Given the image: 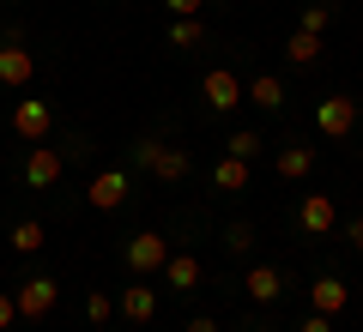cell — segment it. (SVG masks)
I'll return each mask as SVG.
<instances>
[{
    "label": "cell",
    "instance_id": "6da1fadb",
    "mask_svg": "<svg viewBox=\"0 0 363 332\" xmlns=\"http://www.w3.org/2000/svg\"><path fill=\"white\" fill-rule=\"evenodd\" d=\"M133 164H140V169H152L157 181H182L188 169H194L182 145H157V139H140V145H133Z\"/></svg>",
    "mask_w": 363,
    "mask_h": 332
},
{
    "label": "cell",
    "instance_id": "7a4b0ae2",
    "mask_svg": "<svg viewBox=\"0 0 363 332\" xmlns=\"http://www.w3.org/2000/svg\"><path fill=\"white\" fill-rule=\"evenodd\" d=\"M13 133H18L25 145H43V139L55 133V109H49L43 97H18V103H13Z\"/></svg>",
    "mask_w": 363,
    "mask_h": 332
},
{
    "label": "cell",
    "instance_id": "3957f363",
    "mask_svg": "<svg viewBox=\"0 0 363 332\" xmlns=\"http://www.w3.org/2000/svg\"><path fill=\"white\" fill-rule=\"evenodd\" d=\"M13 302H18V320H43L55 302H61V284H55V278H25L13 290Z\"/></svg>",
    "mask_w": 363,
    "mask_h": 332
},
{
    "label": "cell",
    "instance_id": "277c9868",
    "mask_svg": "<svg viewBox=\"0 0 363 332\" xmlns=\"http://www.w3.org/2000/svg\"><path fill=\"white\" fill-rule=\"evenodd\" d=\"M333 224H339L333 193H303V205H297V230H303V236H333Z\"/></svg>",
    "mask_w": 363,
    "mask_h": 332
},
{
    "label": "cell",
    "instance_id": "5b68a950",
    "mask_svg": "<svg viewBox=\"0 0 363 332\" xmlns=\"http://www.w3.org/2000/svg\"><path fill=\"white\" fill-rule=\"evenodd\" d=\"M164 260H169V242H164L157 230H140V236L128 242V266L140 272V278H152V272H164Z\"/></svg>",
    "mask_w": 363,
    "mask_h": 332
},
{
    "label": "cell",
    "instance_id": "8992f818",
    "mask_svg": "<svg viewBox=\"0 0 363 332\" xmlns=\"http://www.w3.org/2000/svg\"><path fill=\"white\" fill-rule=\"evenodd\" d=\"M200 97H206V109H236V103H242V79L230 73V67H212L206 79H200Z\"/></svg>",
    "mask_w": 363,
    "mask_h": 332
},
{
    "label": "cell",
    "instance_id": "52a82bcc",
    "mask_svg": "<svg viewBox=\"0 0 363 332\" xmlns=\"http://www.w3.org/2000/svg\"><path fill=\"white\" fill-rule=\"evenodd\" d=\"M315 127H321L327 139H345V133L357 127V103H351V97H321V109H315Z\"/></svg>",
    "mask_w": 363,
    "mask_h": 332
},
{
    "label": "cell",
    "instance_id": "ba28073f",
    "mask_svg": "<svg viewBox=\"0 0 363 332\" xmlns=\"http://www.w3.org/2000/svg\"><path fill=\"white\" fill-rule=\"evenodd\" d=\"M116 308L133 320V326H145V320H157V284H128V290H116Z\"/></svg>",
    "mask_w": 363,
    "mask_h": 332
},
{
    "label": "cell",
    "instance_id": "9c48e42d",
    "mask_svg": "<svg viewBox=\"0 0 363 332\" xmlns=\"http://www.w3.org/2000/svg\"><path fill=\"white\" fill-rule=\"evenodd\" d=\"M30 73H37V61H30V49H25V42H13V37H6V42H0V85H30Z\"/></svg>",
    "mask_w": 363,
    "mask_h": 332
},
{
    "label": "cell",
    "instance_id": "30bf717a",
    "mask_svg": "<svg viewBox=\"0 0 363 332\" xmlns=\"http://www.w3.org/2000/svg\"><path fill=\"white\" fill-rule=\"evenodd\" d=\"M85 200L97 205V212H116V205L128 200V169H104V176H91Z\"/></svg>",
    "mask_w": 363,
    "mask_h": 332
},
{
    "label": "cell",
    "instance_id": "8fae6325",
    "mask_svg": "<svg viewBox=\"0 0 363 332\" xmlns=\"http://www.w3.org/2000/svg\"><path fill=\"white\" fill-rule=\"evenodd\" d=\"M61 151H55V145H30V157H25V181L30 188H55V181H61Z\"/></svg>",
    "mask_w": 363,
    "mask_h": 332
},
{
    "label": "cell",
    "instance_id": "7c38bea8",
    "mask_svg": "<svg viewBox=\"0 0 363 332\" xmlns=\"http://www.w3.org/2000/svg\"><path fill=\"white\" fill-rule=\"evenodd\" d=\"M309 308L333 320V314H345V308H351V290H345L339 278H315V284H309Z\"/></svg>",
    "mask_w": 363,
    "mask_h": 332
},
{
    "label": "cell",
    "instance_id": "4fadbf2b",
    "mask_svg": "<svg viewBox=\"0 0 363 332\" xmlns=\"http://www.w3.org/2000/svg\"><path fill=\"white\" fill-rule=\"evenodd\" d=\"M242 290L255 296V302H279V296H285V272H279V266H248Z\"/></svg>",
    "mask_w": 363,
    "mask_h": 332
},
{
    "label": "cell",
    "instance_id": "5bb4252c",
    "mask_svg": "<svg viewBox=\"0 0 363 332\" xmlns=\"http://www.w3.org/2000/svg\"><path fill=\"white\" fill-rule=\"evenodd\" d=\"M248 181H255V169H248L242 157H230V151H224L218 164H212V188H224V193H242Z\"/></svg>",
    "mask_w": 363,
    "mask_h": 332
},
{
    "label": "cell",
    "instance_id": "9a60e30c",
    "mask_svg": "<svg viewBox=\"0 0 363 332\" xmlns=\"http://www.w3.org/2000/svg\"><path fill=\"white\" fill-rule=\"evenodd\" d=\"M200 272H206V266H200L194 254H169L164 260V284H169V290H200Z\"/></svg>",
    "mask_w": 363,
    "mask_h": 332
},
{
    "label": "cell",
    "instance_id": "2e32d148",
    "mask_svg": "<svg viewBox=\"0 0 363 332\" xmlns=\"http://www.w3.org/2000/svg\"><path fill=\"white\" fill-rule=\"evenodd\" d=\"M309 169H315V145H285V151H279V176H285V181H303V176H309Z\"/></svg>",
    "mask_w": 363,
    "mask_h": 332
},
{
    "label": "cell",
    "instance_id": "e0dca14e",
    "mask_svg": "<svg viewBox=\"0 0 363 332\" xmlns=\"http://www.w3.org/2000/svg\"><path fill=\"white\" fill-rule=\"evenodd\" d=\"M285 61H291V67H315V61H321V37H315V30H291Z\"/></svg>",
    "mask_w": 363,
    "mask_h": 332
},
{
    "label": "cell",
    "instance_id": "ac0fdd59",
    "mask_svg": "<svg viewBox=\"0 0 363 332\" xmlns=\"http://www.w3.org/2000/svg\"><path fill=\"white\" fill-rule=\"evenodd\" d=\"M242 97H255L260 109H279V103H285V85H279V79H272V73H255V85H248Z\"/></svg>",
    "mask_w": 363,
    "mask_h": 332
},
{
    "label": "cell",
    "instance_id": "d6986e66",
    "mask_svg": "<svg viewBox=\"0 0 363 332\" xmlns=\"http://www.w3.org/2000/svg\"><path fill=\"white\" fill-rule=\"evenodd\" d=\"M260 145H267V139H260L255 127H236L230 139H224V151H230V157H242V164H255V157H260Z\"/></svg>",
    "mask_w": 363,
    "mask_h": 332
},
{
    "label": "cell",
    "instance_id": "ffe728a7",
    "mask_svg": "<svg viewBox=\"0 0 363 332\" xmlns=\"http://www.w3.org/2000/svg\"><path fill=\"white\" fill-rule=\"evenodd\" d=\"M37 248H43V224H37V217L13 224V254H37Z\"/></svg>",
    "mask_w": 363,
    "mask_h": 332
},
{
    "label": "cell",
    "instance_id": "44dd1931",
    "mask_svg": "<svg viewBox=\"0 0 363 332\" xmlns=\"http://www.w3.org/2000/svg\"><path fill=\"white\" fill-rule=\"evenodd\" d=\"M200 37H206V25H200V18H176V25H169V42H176V49H194Z\"/></svg>",
    "mask_w": 363,
    "mask_h": 332
},
{
    "label": "cell",
    "instance_id": "7402d4cb",
    "mask_svg": "<svg viewBox=\"0 0 363 332\" xmlns=\"http://www.w3.org/2000/svg\"><path fill=\"white\" fill-rule=\"evenodd\" d=\"M327 18H333V6H327V0H309V6H303V25H297V30H315V37H321Z\"/></svg>",
    "mask_w": 363,
    "mask_h": 332
},
{
    "label": "cell",
    "instance_id": "603a6c76",
    "mask_svg": "<svg viewBox=\"0 0 363 332\" xmlns=\"http://www.w3.org/2000/svg\"><path fill=\"white\" fill-rule=\"evenodd\" d=\"M109 308H116V290H91V296H85V314L97 320V326L109 320Z\"/></svg>",
    "mask_w": 363,
    "mask_h": 332
},
{
    "label": "cell",
    "instance_id": "cb8c5ba5",
    "mask_svg": "<svg viewBox=\"0 0 363 332\" xmlns=\"http://www.w3.org/2000/svg\"><path fill=\"white\" fill-rule=\"evenodd\" d=\"M248 242H255L248 224H230V230H224V248H230V254H248Z\"/></svg>",
    "mask_w": 363,
    "mask_h": 332
},
{
    "label": "cell",
    "instance_id": "d4e9b609",
    "mask_svg": "<svg viewBox=\"0 0 363 332\" xmlns=\"http://www.w3.org/2000/svg\"><path fill=\"white\" fill-rule=\"evenodd\" d=\"M164 6H169L176 18H200V13H206V0H164Z\"/></svg>",
    "mask_w": 363,
    "mask_h": 332
},
{
    "label": "cell",
    "instance_id": "484cf974",
    "mask_svg": "<svg viewBox=\"0 0 363 332\" xmlns=\"http://www.w3.org/2000/svg\"><path fill=\"white\" fill-rule=\"evenodd\" d=\"M13 320H18V302H13V290H0V332L13 326Z\"/></svg>",
    "mask_w": 363,
    "mask_h": 332
},
{
    "label": "cell",
    "instance_id": "4316f807",
    "mask_svg": "<svg viewBox=\"0 0 363 332\" xmlns=\"http://www.w3.org/2000/svg\"><path fill=\"white\" fill-rule=\"evenodd\" d=\"M345 242H351V248H363V217H351V224H345Z\"/></svg>",
    "mask_w": 363,
    "mask_h": 332
},
{
    "label": "cell",
    "instance_id": "83f0119b",
    "mask_svg": "<svg viewBox=\"0 0 363 332\" xmlns=\"http://www.w3.org/2000/svg\"><path fill=\"white\" fill-rule=\"evenodd\" d=\"M303 332H333V320H327V314H309V320H303Z\"/></svg>",
    "mask_w": 363,
    "mask_h": 332
},
{
    "label": "cell",
    "instance_id": "f1b7e54d",
    "mask_svg": "<svg viewBox=\"0 0 363 332\" xmlns=\"http://www.w3.org/2000/svg\"><path fill=\"white\" fill-rule=\"evenodd\" d=\"M188 332H218V326H212L206 314H194V320H188Z\"/></svg>",
    "mask_w": 363,
    "mask_h": 332
},
{
    "label": "cell",
    "instance_id": "f546056e",
    "mask_svg": "<svg viewBox=\"0 0 363 332\" xmlns=\"http://www.w3.org/2000/svg\"><path fill=\"white\" fill-rule=\"evenodd\" d=\"M104 332H116V326H104Z\"/></svg>",
    "mask_w": 363,
    "mask_h": 332
}]
</instances>
